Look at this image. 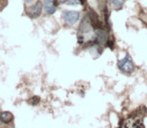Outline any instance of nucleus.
I'll return each mask as SVG.
<instances>
[{
  "instance_id": "f257e3e1",
  "label": "nucleus",
  "mask_w": 147,
  "mask_h": 128,
  "mask_svg": "<svg viewBox=\"0 0 147 128\" xmlns=\"http://www.w3.org/2000/svg\"><path fill=\"white\" fill-rule=\"evenodd\" d=\"M62 17L67 24L73 25V24H75L79 20V18H80V13H79L78 11H70V10H66V11H63Z\"/></svg>"
},
{
  "instance_id": "f03ea898",
  "label": "nucleus",
  "mask_w": 147,
  "mask_h": 128,
  "mask_svg": "<svg viewBox=\"0 0 147 128\" xmlns=\"http://www.w3.org/2000/svg\"><path fill=\"white\" fill-rule=\"evenodd\" d=\"M118 67H119L120 70H122L123 72L126 73H130L134 70V64L132 62V60L130 59L129 55H126L123 59L118 62Z\"/></svg>"
},
{
  "instance_id": "7ed1b4c3",
  "label": "nucleus",
  "mask_w": 147,
  "mask_h": 128,
  "mask_svg": "<svg viewBox=\"0 0 147 128\" xmlns=\"http://www.w3.org/2000/svg\"><path fill=\"white\" fill-rule=\"evenodd\" d=\"M42 8H43L42 7V3L38 1L35 3V5L32 6V7L28 10V14H29L30 16H32V17H38V16L40 15V13H41Z\"/></svg>"
},
{
  "instance_id": "20e7f679",
  "label": "nucleus",
  "mask_w": 147,
  "mask_h": 128,
  "mask_svg": "<svg viewBox=\"0 0 147 128\" xmlns=\"http://www.w3.org/2000/svg\"><path fill=\"white\" fill-rule=\"evenodd\" d=\"M44 10H45V12L49 14V15H51V14H53L56 11V7L53 4L52 0H45L44 1Z\"/></svg>"
},
{
  "instance_id": "39448f33",
  "label": "nucleus",
  "mask_w": 147,
  "mask_h": 128,
  "mask_svg": "<svg viewBox=\"0 0 147 128\" xmlns=\"http://www.w3.org/2000/svg\"><path fill=\"white\" fill-rule=\"evenodd\" d=\"M96 39L98 43H104L106 41V33L103 30L99 29L96 31Z\"/></svg>"
},
{
  "instance_id": "423d86ee",
  "label": "nucleus",
  "mask_w": 147,
  "mask_h": 128,
  "mask_svg": "<svg viewBox=\"0 0 147 128\" xmlns=\"http://www.w3.org/2000/svg\"><path fill=\"white\" fill-rule=\"evenodd\" d=\"M110 3L114 9H120L123 6L124 0H110Z\"/></svg>"
},
{
  "instance_id": "0eeeda50",
  "label": "nucleus",
  "mask_w": 147,
  "mask_h": 128,
  "mask_svg": "<svg viewBox=\"0 0 147 128\" xmlns=\"http://www.w3.org/2000/svg\"><path fill=\"white\" fill-rule=\"evenodd\" d=\"M0 117H1L3 122H9V121H11L12 118H13V115L10 112H2L1 114H0Z\"/></svg>"
},
{
  "instance_id": "6e6552de",
  "label": "nucleus",
  "mask_w": 147,
  "mask_h": 128,
  "mask_svg": "<svg viewBox=\"0 0 147 128\" xmlns=\"http://www.w3.org/2000/svg\"><path fill=\"white\" fill-rule=\"evenodd\" d=\"M131 128H144V126H143V124H142L141 121H138V122L134 123V124L131 126Z\"/></svg>"
},
{
  "instance_id": "1a4fd4ad",
  "label": "nucleus",
  "mask_w": 147,
  "mask_h": 128,
  "mask_svg": "<svg viewBox=\"0 0 147 128\" xmlns=\"http://www.w3.org/2000/svg\"><path fill=\"white\" fill-rule=\"evenodd\" d=\"M66 4L67 5H77L79 4V1L78 0H70V1H66Z\"/></svg>"
},
{
  "instance_id": "9d476101",
  "label": "nucleus",
  "mask_w": 147,
  "mask_h": 128,
  "mask_svg": "<svg viewBox=\"0 0 147 128\" xmlns=\"http://www.w3.org/2000/svg\"><path fill=\"white\" fill-rule=\"evenodd\" d=\"M67 0H58V2L59 3H63V2H66Z\"/></svg>"
},
{
  "instance_id": "9b49d317",
  "label": "nucleus",
  "mask_w": 147,
  "mask_h": 128,
  "mask_svg": "<svg viewBox=\"0 0 147 128\" xmlns=\"http://www.w3.org/2000/svg\"><path fill=\"white\" fill-rule=\"evenodd\" d=\"M25 2H26V3H30V2H32V0H25Z\"/></svg>"
},
{
  "instance_id": "f8f14e48",
  "label": "nucleus",
  "mask_w": 147,
  "mask_h": 128,
  "mask_svg": "<svg viewBox=\"0 0 147 128\" xmlns=\"http://www.w3.org/2000/svg\"><path fill=\"white\" fill-rule=\"evenodd\" d=\"M2 123H3V121H2V119H1V117H0V125L2 124Z\"/></svg>"
}]
</instances>
